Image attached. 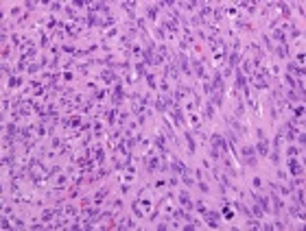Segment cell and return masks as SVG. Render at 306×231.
Masks as SVG:
<instances>
[{
	"label": "cell",
	"instance_id": "ba28073f",
	"mask_svg": "<svg viewBox=\"0 0 306 231\" xmlns=\"http://www.w3.org/2000/svg\"><path fill=\"white\" fill-rule=\"evenodd\" d=\"M289 72H295L300 79L304 76V70H302V68H297V65H293V63H289Z\"/></svg>",
	"mask_w": 306,
	"mask_h": 231
},
{
	"label": "cell",
	"instance_id": "8992f818",
	"mask_svg": "<svg viewBox=\"0 0 306 231\" xmlns=\"http://www.w3.org/2000/svg\"><path fill=\"white\" fill-rule=\"evenodd\" d=\"M171 166H173V170H177V172H182V174L186 172V166L182 164L179 159H173V164H171Z\"/></svg>",
	"mask_w": 306,
	"mask_h": 231
},
{
	"label": "cell",
	"instance_id": "277c9868",
	"mask_svg": "<svg viewBox=\"0 0 306 231\" xmlns=\"http://www.w3.org/2000/svg\"><path fill=\"white\" fill-rule=\"evenodd\" d=\"M179 203H182L184 207H188V209L193 207V203H190V196H188V192H182V194H179Z\"/></svg>",
	"mask_w": 306,
	"mask_h": 231
},
{
	"label": "cell",
	"instance_id": "ffe728a7",
	"mask_svg": "<svg viewBox=\"0 0 306 231\" xmlns=\"http://www.w3.org/2000/svg\"><path fill=\"white\" fill-rule=\"evenodd\" d=\"M114 116H116V113H114V111H109V113H107V120H109V122H112V124H114V120H116V118H114Z\"/></svg>",
	"mask_w": 306,
	"mask_h": 231
},
{
	"label": "cell",
	"instance_id": "5bb4252c",
	"mask_svg": "<svg viewBox=\"0 0 306 231\" xmlns=\"http://www.w3.org/2000/svg\"><path fill=\"white\" fill-rule=\"evenodd\" d=\"M273 37H275L278 41H284V33H282L280 29H273Z\"/></svg>",
	"mask_w": 306,
	"mask_h": 231
},
{
	"label": "cell",
	"instance_id": "52a82bcc",
	"mask_svg": "<svg viewBox=\"0 0 306 231\" xmlns=\"http://www.w3.org/2000/svg\"><path fill=\"white\" fill-rule=\"evenodd\" d=\"M173 118H175V122H177V124H182V122H184V116H182L179 107H173Z\"/></svg>",
	"mask_w": 306,
	"mask_h": 231
},
{
	"label": "cell",
	"instance_id": "44dd1931",
	"mask_svg": "<svg viewBox=\"0 0 306 231\" xmlns=\"http://www.w3.org/2000/svg\"><path fill=\"white\" fill-rule=\"evenodd\" d=\"M297 153H300V151H297L295 146H291V148H289V155H297Z\"/></svg>",
	"mask_w": 306,
	"mask_h": 231
},
{
	"label": "cell",
	"instance_id": "30bf717a",
	"mask_svg": "<svg viewBox=\"0 0 306 231\" xmlns=\"http://www.w3.org/2000/svg\"><path fill=\"white\" fill-rule=\"evenodd\" d=\"M155 15H157V7H149L147 9V18L149 20H155Z\"/></svg>",
	"mask_w": 306,
	"mask_h": 231
},
{
	"label": "cell",
	"instance_id": "e0dca14e",
	"mask_svg": "<svg viewBox=\"0 0 306 231\" xmlns=\"http://www.w3.org/2000/svg\"><path fill=\"white\" fill-rule=\"evenodd\" d=\"M42 220H44V222H48V220H53V212H44V216H42Z\"/></svg>",
	"mask_w": 306,
	"mask_h": 231
},
{
	"label": "cell",
	"instance_id": "4fadbf2b",
	"mask_svg": "<svg viewBox=\"0 0 306 231\" xmlns=\"http://www.w3.org/2000/svg\"><path fill=\"white\" fill-rule=\"evenodd\" d=\"M179 61H182V68H184V72H190V65H188V59H186L184 55L179 57Z\"/></svg>",
	"mask_w": 306,
	"mask_h": 231
},
{
	"label": "cell",
	"instance_id": "3957f363",
	"mask_svg": "<svg viewBox=\"0 0 306 231\" xmlns=\"http://www.w3.org/2000/svg\"><path fill=\"white\" fill-rule=\"evenodd\" d=\"M256 198V203H260V209L263 212H271V207H269V201L267 198H263V196H254Z\"/></svg>",
	"mask_w": 306,
	"mask_h": 231
},
{
	"label": "cell",
	"instance_id": "7c38bea8",
	"mask_svg": "<svg viewBox=\"0 0 306 231\" xmlns=\"http://www.w3.org/2000/svg\"><path fill=\"white\" fill-rule=\"evenodd\" d=\"M221 85H223V81H221V74L217 72L214 74V87H217V92H221Z\"/></svg>",
	"mask_w": 306,
	"mask_h": 231
},
{
	"label": "cell",
	"instance_id": "6da1fadb",
	"mask_svg": "<svg viewBox=\"0 0 306 231\" xmlns=\"http://www.w3.org/2000/svg\"><path fill=\"white\" fill-rule=\"evenodd\" d=\"M267 153H269V144H267L265 131L258 129V155H267Z\"/></svg>",
	"mask_w": 306,
	"mask_h": 231
},
{
	"label": "cell",
	"instance_id": "5b68a950",
	"mask_svg": "<svg viewBox=\"0 0 306 231\" xmlns=\"http://www.w3.org/2000/svg\"><path fill=\"white\" fill-rule=\"evenodd\" d=\"M123 96H125V92H123V87L118 85V87H116V89H114V103H116V105H118V103L123 100Z\"/></svg>",
	"mask_w": 306,
	"mask_h": 231
},
{
	"label": "cell",
	"instance_id": "ac0fdd59",
	"mask_svg": "<svg viewBox=\"0 0 306 231\" xmlns=\"http://www.w3.org/2000/svg\"><path fill=\"white\" fill-rule=\"evenodd\" d=\"M302 116H304V107H297L295 109V118H302Z\"/></svg>",
	"mask_w": 306,
	"mask_h": 231
},
{
	"label": "cell",
	"instance_id": "9a60e30c",
	"mask_svg": "<svg viewBox=\"0 0 306 231\" xmlns=\"http://www.w3.org/2000/svg\"><path fill=\"white\" fill-rule=\"evenodd\" d=\"M230 65H232V68H236V65H239V55H236V53L230 57Z\"/></svg>",
	"mask_w": 306,
	"mask_h": 231
},
{
	"label": "cell",
	"instance_id": "9c48e42d",
	"mask_svg": "<svg viewBox=\"0 0 306 231\" xmlns=\"http://www.w3.org/2000/svg\"><path fill=\"white\" fill-rule=\"evenodd\" d=\"M236 87H239V89H245V76H243L241 72L236 74Z\"/></svg>",
	"mask_w": 306,
	"mask_h": 231
},
{
	"label": "cell",
	"instance_id": "2e32d148",
	"mask_svg": "<svg viewBox=\"0 0 306 231\" xmlns=\"http://www.w3.org/2000/svg\"><path fill=\"white\" fill-rule=\"evenodd\" d=\"M20 85V79L18 76H11V81H9V87H18Z\"/></svg>",
	"mask_w": 306,
	"mask_h": 231
},
{
	"label": "cell",
	"instance_id": "7a4b0ae2",
	"mask_svg": "<svg viewBox=\"0 0 306 231\" xmlns=\"http://www.w3.org/2000/svg\"><path fill=\"white\" fill-rule=\"evenodd\" d=\"M289 172H291V174H300V172H302V166L297 164L295 159H291V161H289Z\"/></svg>",
	"mask_w": 306,
	"mask_h": 231
},
{
	"label": "cell",
	"instance_id": "d6986e66",
	"mask_svg": "<svg viewBox=\"0 0 306 231\" xmlns=\"http://www.w3.org/2000/svg\"><path fill=\"white\" fill-rule=\"evenodd\" d=\"M206 116H208V118H212V105L206 107Z\"/></svg>",
	"mask_w": 306,
	"mask_h": 231
},
{
	"label": "cell",
	"instance_id": "8fae6325",
	"mask_svg": "<svg viewBox=\"0 0 306 231\" xmlns=\"http://www.w3.org/2000/svg\"><path fill=\"white\" fill-rule=\"evenodd\" d=\"M186 142H188V151H190V153H195V142H193L190 133H186Z\"/></svg>",
	"mask_w": 306,
	"mask_h": 231
}]
</instances>
